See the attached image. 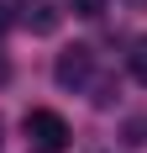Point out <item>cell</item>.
I'll list each match as a JSON object with an SVG mask.
<instances>
[{"label": "cell", "mask_w": 147, "mask_h": 153, "mask_svg": "<svg viewBox=\"0 0 147 153\" xmlns=\"http://www.w3.org/2000/svg\"><path fill=\"white\" fill-rule=\"evenodd\" d=\"M21 132H26L32 153H63L68 148V122H63L58 111H47V106H32L26 122H21Z\"/></svg>", "instance_id": "6da1fadb"}, {"label": "cell", "mask_w": 147, "mask_h": 153, "mask_svg": "<svg viewBox=\"0 0 147 153\" xmlns=\"http://www.w3.org/2000/svg\"><path fill=\"white\" fill-rule=\"evenodd\" d=\"M53 74H58V85H63V90H84V85H89V74H95V53H89V48H68V53H58Z\"/></svg>", "instance_id": "7a4b0ae2"}, {"label": "cell", "mask_w": 147, "mask_h": 153, "mask_svg": "<svg viewBox=\"0 0 147 153\" xmlns=\"http://www.w3.org/2000/svg\"><path fill=\"white\" fill-rule=\"evenodd\" d=\"M26 32H37V37H47V32H58L63 11H58V0H21V16H16Z\"/></svg>", "instance_id": "3957f363"}, {"label": "cell", "mask_w": 147, "mask_h": 153, "mask_svg": "<svg viewBox=\"0 0 147 153\" xmlns=\"http://www.w3.org/2000/svg\"><path fill=\"white\" fill-rule=\"evenodd\" d=\"M126 69H132V79H137V85H147V37H137V42H132Z\"/></svg>", "instance_id": "277c9868"}, {"label": "cell", "mask_w": 147, "mask_h": 153, "mask_svg": "<svg viewBox=\"0 0 147 153\" xmlns=\"http://www.w3.org/2000/svg\"><path fill=\"white\" fill-rule=\"evenodd\" d=\"M121 137H126V148H147V116H132L121 127Z\"/></svg>", "instance_id": "5b68a950"}, {"label": "cell", "mask_w": 147, "mask_h": 153, "mask_svg": "<svg viewBox=\"0 0 147 153\" xmlns=\"http://www.w3.org/2000/svg\"><path fill=\"white\" fill-rule=\"evenodd\" d=\"M68 11H74V16H100L105 0H68Z\"/></svg>", "instance_id": "8992f818"}, {"label": "cell", "mask_w": 147, "mask_h": 153, "mask_svg": "<svg viewBox=\"0 0 147 153\" xmlns=\"http://www.w3.org/2000/svg\"><path fill=\"white\" fill-rule=\"evenodd\" d=\"M5 27H11V5H0V32H5Z\"/></svg>", "instance_id": "52a82bcc"}, {"label": "cell", "mask_w": 147, "mask_h": 153, "mask_svg": "<svg viewBox=\"0 0 147 153\" xmlns=\"http://www.w3.org/2000/svg\"><path fill=\"white\" fill-rule=\"evenodd\" d=\"M5 74H11V69H5V58H0V79H5Z\"/></svg>", "instance_id": "ba28073f"}, {"label": "cell", "mask_w": 147, "mask_h": 153, "mask_svg": "<svg viewBox=\"0 0 147 153\" xmlns=\"http://www.w3.org/2000/svg\"><path fill=\"white\" fill-rule=\"evenodd\" d=\"M0 132H5V127H0Z\"/></svg>", "instance_id": "9c48e42d"}]
</instances>
